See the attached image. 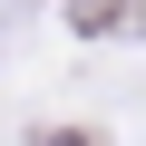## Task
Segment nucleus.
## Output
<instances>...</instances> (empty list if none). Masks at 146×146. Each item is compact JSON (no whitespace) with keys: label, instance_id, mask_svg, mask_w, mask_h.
<instances>
[{"label":"nucleus","instance_id":"f257e3e1","mask_svg":"<svg viewBox=\"0 0 146 146\" xmlns=\"http://www.w3.org/2000/svg\"><path fill=\"white\" fill-rule=\"evenodd\" d=\"M68 20H78L88 39H117V29H136V10H127V0H78Z\"/></svg>","mask_w":146,"mask_h":146}]
</instances>
